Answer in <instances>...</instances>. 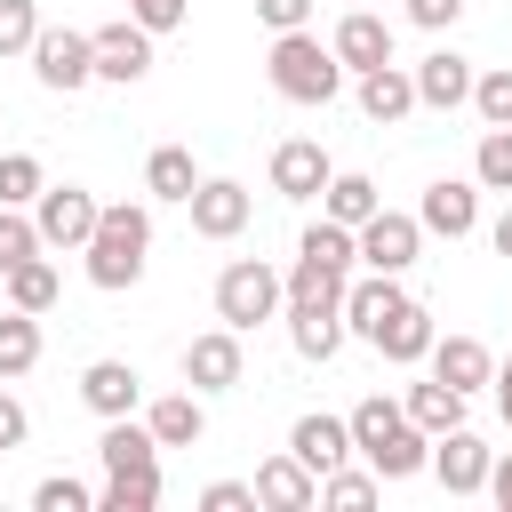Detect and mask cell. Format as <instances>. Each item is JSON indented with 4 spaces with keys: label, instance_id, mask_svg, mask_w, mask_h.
Wrapping results in <instances>:
<instances>
[{
    "label": "cell",
    "instance_id": "obj_3",
    "mask_svg": "<svg viewBox=\"0 0 512 512\" xmlns=\"http://www.w3.org/2000/svg\"><path fill=\"white\" fill-rule=\"evenodd\" d=\"M264 72H272V96H288V104H336L344 96V64H336V48L312 32V24H296V32H272V56H264Z\"/></svg>",
    "mask_w": 512,
    "mask_h": 512
},
{
    "label": "cell",
    "instance_id": "obj_17",
    "mask_svg": "<svg viewBox=\"0 0 512 512\" xmlns=\"http://www.w3.org/2000/svg\"><path fill=\"white\" fill-rule=\"evenodd\" d=\"M408 304V288L392 280V272H368V280H344V336H360V344H376V328L392 320Z\"/></svg>",
    "mask_w": 512,
    "mask_h": 512
},
{
    "label": "cell",
    "instance_id": "obj_32",
    "mask_svg": "<svg viewBox=\"0 0 512 512\" xmlns=\"http://www.w3.org/2000/svg\"><path fill=\"white\" fill-rule=\"evenodd\" d=\"M152 504H160V464L104 472V488H96V512H152Z\"/></svg>",
    "mask_w": 512,
    "mask_h": 512
},
{
    "label": "cell",
    "instance_id": "obj_7",
    "mask_svg": "<svg viewBox=\"0 0 512 512\" xmlns=\"http://www.w3.org/2000/svg\"><path fill=\"white\" fill-rule=\"evenodd\" d=\"M352 248H360V264H368V272H392V280H400V272L416 264V248H424V224H416V216H400V208H376V216L352 232Z\"/></svg>",
    "mask_w": 512,
    "mask_h": 512
},
{
    "label": "cell",
    "instance_id": "obj_4",
    "mask_svg": "<svg viewBox=\"0 0 512 512\" xmlns=\"http://www.w3.org/2000/svg\"><path fill=\"white\" fill-rule=\"evenodd\" d=\"M280 304H288V288H280V272L264 264V256H232L224 272H216V320L224 328H264V320H280Z\"/></svg>",
    "mask_w": 512,
    "mask_h": 512
},
{
    "label": "cell",
    "instance_id": "obj_1",
    "mask_svg": "<svg viewBox=\"0 0 512 512\" xmlns=\"http://www.w3.org/2000/svg\"><path fill=\"white\" fill-rule=\"evenodd\" d=\"M80 256H88V280L96 288H136L144 280V264H152V208L144 200H112V208H96V232L80 240Z\"/></svg>",
    "mask_w": 512,
    "mask_h": 512
},
{
    "label": "cell",
    "instance_id": "obj_14",
    "mask_svg": "<svg viewBox=\"0 0 512 512\" xmlns=\"http://www.w3.org/2000/svg\"><path fill=\"white\" fill-rule=\"evenodd\" d=\"M408 80H416V112H456V104L472 96V56L432 48L424 64H408Z\"/></svg>",
    "mask_w": 512,
    "mask_h": 512
},
{
    "label": "cell",
    "instance_id": "obj_36",
    "mask_svg": "<svg viewBox=\"0 0 512 512\" xmlns=\"http://www.w3.org/2000/svg\"><path fill=\"white\" fill-rule=\"evenodd\" d=\"M40 184H48V176H40L32 152H0V208H32Z\"/></svg>",
    "mask_w": 512,
    "mask_h": 512
},
{
    "label": "cell",
    "instance_id": "obj_11",
    "mask_svg": "<svg viewBox=\"0 0 512 512\" xmlns=\"http://www.w3.org/2000/svg\"><path fill=\"white\" fill-rule=\"evenodd\" d=\"M248 488H256V504H264V512H312V504H320V472H312L304 456H288V448H280V456H264Z\"/></svg>",
    "mask_w": 512,
    "mask_h": 512
},
{
    "label": "cell",
    "instance_id": "obj_24",
    "mask_svg": "<svg viewBox=\"0 0 512 512\" xmlns=\"http://www.w3.org/2000/svg\"><path fill=\"white\" fill-rule=\"evenodd\" d=\"M432 336H440V328H432V312H424V304L408 296V304H400V312H392V320L376 328V352H384L392 368H424V352H432Z\"/></svg>",
    "mask_w": 512,
    "mask_h": 512
},
{
    "label": "cell",
    "instance_id": "obj_44",
    "mask_svg": "<svg viewBox=\"0 0 512 512\" xmlns=\"http://www.w3.org/2000/svg\"><path fill=\"white\" fill-rule=\"evenodd\" d=\"M256 16L272 32H296V24H312V0H256Z\"/></svg>",
    "mask_w": 512,
    "mask_h": 512
},
{
    "label": "cell",
    "instance_id": "obj_41",
    "mask_svg": "<svg viewBox=\"0 0 512 512\" xmlns=\"http://www.w3.org/2000/svg\"><path fill=\"white\" fill-rule=\"evenodd\" d=\"M248 504H256L248 480H208V488H200V512H248Z\"/></svg>",
    "mask_w": 512,
    "mask_h": 512
},
{
    "label": "cell",
    "instance_id": "obj_34",
    "mask_svg": "<svg viewBox=\"0 0 512 512\" xmlns=\"http://www.w3.org/2000/svg\"><path fill=\"white\" fill-rule=\"evenodd\" d=\"M472 184H480V192H512V128H488V136H480Z\"/></svg>",
    "mask_w": 512,
    "mask_h": 512
},
{
    "label": "cell",
    "instance_id": "obj_26",
    "mask_svg": "<svg viewBox=\"0 0 512 512\" xmlns=\"http://www.w3.org/2000/svg\"><path fill=\"white\" fill-rule=\"evenodd\" d=\"M376 208H384V192H376V176H360V168H336V176L320 184V216H336V224H352V232H360Z\"/></svg>",
    "mask_w": 512,
    "mask_h": 512
},
{
    "label": "cell",
    "instance_id": "obj_40",
    "mask_svg": "<svg viewBox=\"0 0 512 512\" xmlns=\"http://www.w3.org/2000/svg\"><path fill=\"white\" fill-rule=\"evenodd\" d=\"M128 16H136L152 40H160V32H176V24L192 16V0H128Z\"/></svg>",
    "mask_w": 512,
    "mask_h": 512
},
{
    "label": "cell",
    "instance_id": "obj_21",
    "mask_svg": "<svg viewBox=\"0 0 512 512\" xmlns=\"http://www.w3.org/2000/svg\"><path fill=\"white\" fill-rule=\"evenodd\" d=\"M288 456H304L312 472H336V464L352 456V424L328 416V408H304V416L288 424Z\"/></svg>",
    "mask_w": 512,
    "mask_h": 512
},
{
    "label": "cell",
    "instance_id": "obj_30",
    "mask_svg": "<svg viewBox=\"0 0 512 512\" xmlns=\"http://www.w3.org/2000/svg\"><path fill=\"white\" fill-rule=\"evenodd\" d=\"M192 184H200V168H192V152L184 144H152V160H144V192L152 200H192Z\"/></svg>",
    "mask_w": 512,
    "mask_h": 512
},
{
    "label": "cell",
    "instance_id": "obj_2",
    "mask_svg": "<svg viewBox=\"0 0 512 512\" xmlns=\"http://www.w3.org/2000/svg\"><path fill=\"white\" fill-rule=\"evenodd\" d=\"M344 424H352V456H368V472H376V480H416V472H424V456H432V432H416V424H408V408H400V400H384V392H368Z\"/></svg>",
    "mask_w": 512,
    "mask_h": 512
},
{
    "label": "cell",
    "instance_id": "obj_37",
    "mask_svg": "<svg viewBox=\"0 0 512 512\" xmlns=\"http://www.w3.org/2000/svg\"><path fill=\"white\" fill-rule=\"evenodd\" d=\"M32 512H96V488L72 480V472H48V480L32 488Z\"/></svg>",
    "mask_w": 512,
    "mask_h": 512
},
{
    "label": "cell",
    "instance_id": "obj_31",
    "mask_svg": "<svg viewBox=\"0 0 512 512\" xmlns=\"http://www.w3.org/2000/svg\"><path fill=\"white\" fill-rule=\"evenodd\" d=\"M40 368V312H0V384L8 376H32Z\"/></svg>",
    "mask_w": 512,
    "mask_h": 512
},
{
    "label": "cell",
    "instance_id": "obj_48",
    "mask_svg": "<svg viewBox=\"0 0 512 512\" xmlns=\"http://www.w3.org/2000/svg\"><path fill=\"white\" fill-rule=\"evenodd\" d=\"M352 8H360V0H352Z\"/></svg>",
    "mask_w": 512,
    "mask_h": 512
},
{
    "label": "cell",
    "instance_id": "obj_13",
    "mask_svg": "<svg viewBox=\"0 0 512 512\" xmlns=\"http://www.w3.org/2000/svg\"><path fill=\"white\" fill-rule=\"evenodd\" d=\"M184 384L208 400V392H232L240 384V328H208L184 344Z\"/></svg>",
    "mask_w": 512,
    "mask_h": 512
},
{
    "label": "cell",
    "instance_id": "obj_39",
    "mask_svg": "<svg viewBox=\"0 0 512 512\" xmlns=\"http://www.w3.org/2000/svg\"><path fill=\"white\" fill-rule=\"evenodd\" d=\"M24 256H40V224H32L24 208H0V272L24 264Z\"/></svg>",
    "mask_w": 512,
    "mask_h": 512
},
{
    "label": "cell",
    "instance_id": "obj_5",
    "mask_svg": "<svg viewBox=\"0 0 512 512\" xmlns=\"http://www.w3.org/2000/svg\"><path fill=\"white\" fill-rule=\"evenodd\" d=\"M32 80L56 88V96L88 88V80H96V40L72 32V24H40V40H32Z\"/></svg>",
    "mask_w": 512,
    "mask_h": 512
},
{
    "label": "cell",
    "instance_id": "obj_28",
    "mask_svg": "<svg viewBox=\"0 0 512 512\" xmlns=\"http://www.w3.org/2000/svg\"><path fill=\"white\" fill-rule=\"evenodd\" d=\"M96 456H104V472H136V464H160V440L144 432V416H104Z\"/></svg>",
    "mask_w": 512,
    "mask_h": 512
},
{
    "label": "cell",
    "instance_id": "obj_38",
    "mask_svg": "<svg viewBox=\"0 0 512 512\" xmlns=\"http://www.w3.org/2000/svg\"><path fill=\"white\" fill-rule=\"evenodd\" d=\"M40 40V0H0V56H32Z\"/></svg>",
    "mask_w": 512,
    "mask_h": 512
},
{
    "label": "cell",
    "instance_id": "obj_35",
    "mask_svg": "<svg viewBox=\"0 0 512 512\" xmlns=\"http://www.w3.org/2000/svg\"><path fill=\"white\" fill-rule=\"evenodd\" d=\"M376 488H384L376 472H344V464H336V472H320V504H336V512H368V504H376Z\"/></svg>",
    "mask_w": 512,
    "mask_h": 512
},
{
    "label": "cell",
    "instance_id": "obj_9",
    "mask_svg": "<svg viewBox=\"0 0 512 512\" xmlns=\"http://www.w3.org/2000/svg\"><path fill=\"white\" fill-rule=\"evenodd\" d=\"M184 208H192V232H200V240H240V232H248V216H256L248 184H232V176H200Z\"/></svg>",
    "mask_w": 512,
    "mask_h": 512
},
{
    "label": "cell",
    "instance_id": "obj_43",
    "mask_svg": "<svg viewBox=\"0 0 512 512\" xmlns=\"http://www.w3.org/2000/svg\"><path fill=\"white\" fill-rule=\"evenodd\" d=\"M24 440H32V416H24V400H16V392H0V456H8V448H24Z\"/></svg>",
    "mask_w": 512,
    "mask_h": 512
},
{
    "label": "cell",
    "instance_id": "obj_23",
    "mask_svg": "<svg viewBox=\"0 0 512 512\" xmlns=\"http://www.w3.org/2000/svg\"><path fill=\"white\" fill-rule=\"evenodd\" d=\"M344 280H352V272L328 264V256H312V248H296V264L280 272L288 304H336V312H344ZM288 304H280V312H288Z\"/></svg>",
    "mask_w": 512,
    "mask_h": 512
},
{
    "label": "cell",
    "instance_id": "obj_10",
    "mask_svg": "<svg viewBox=\"0 0 512 512\" xmlns=\"http://www.w3.org/2000/svg\"><path fill=\"white\" fill-rule=\"evenodd\" d=\"M88 40H96V80H112V88H136V80L152 72V32H144L136 16H120V24H96Z\"/></svg>",
    "mask_w": 512,
    "mask_h": 512
},
{
    "label": "cell",
    "instance_id": "obj_16",
    "mask_svg": "<svg viewBox=\"0 0 512 512\" xmlns=\"http://www.w3.org/2000/svg\"><path fill=\"white\" fill-rule=\"evenodd\" d=\"M416 224H424V232H440V240H464V232L480 224V184H464V176H440V184H424V200H416Z\"/></svg>",
    "mask_w": 512,
    "mask_h": 512
},
{
    "label": "cell",
    "instance_id": "obj_22",
    "mask_svg": "<svg viewBox=\"0 0 512 512\" xmlns=\"http://www.w3.org/2000/svg\"><path fill=\"white\" fill-rule=\"evenodd\" d=\"M80 400H88L96 416H136V408H144V376H136L128 360H88V368H80Z\"/></svg>",
    "mask_w": 512,
    "mask_h": 512
},
{
    "label": "cell",
    "instance_id": "obj_45",
    "mask_svg": "<svg viewBox=\"0 0 512 512\" xmlns=\"http://www.w3.org/2000/svg\"><path fill=\"white\" fill-rule=\"evenodd\" d=\"M480 496H496L504 512H512V456H488V488Z\"/></svg>",
    "mask_w": 512,
    "mask_h": 512
},
{
    "label": "cell",
    "instance_id": "obj_42",
    "mask_svg": "<svg viewBox=\"0 0 512 512\" xmlns=\"http://www.w3.org/2000/svg\"><path fill=\"white\" fill-rule=\"evenodd\" d=\"M456 16H464V0H408V24H424V32H456Z\"/></svg>",
    "mask_w": 512,
    "mask_h": 512
},
{
    "label": "cell",
    "instance_id": "obj_12",
    "mask_svg": "<svg viewBox=\"0 0 512 512\" xmlns=\"http://www.w3.org/2000/svg\"><path fill=\"white\" fill-rule=\"evenodd\" d=\"M328 48H336L344 72H376V64H392V24L376 8H344L336 32H328Z\"/></svg>",
    "mask_w": 512,
    "mask_h": 512
},
{
    "label": "cell",
    "instance_id": "obj_6",
    "mask_svg": "<svg viewBox=\"0 0 512 512\" xmlns=\"http://www.w3.org/2000/svg\"><path fill=\"white\" fill-rule=\"evenodd\" d=\"M96 192L88 184H40V200H32V224H40V248H80L88 232H96Z\"/></svg>",
    "mask_w": 512,
    "mask_h": 512
},
{
    "label": "cell",
    "instance_id": "obj_29",
    "mask_svg": "<svg viewBox=\"0 0 512 512\" xmlns=\"http://www.w3.org/2000/svg\"><path fill=\"white\" fill-rule=\"evenodd\" d=\"M0 288H8V304H16V312H48V304L64 296V280H56L48 248H40V256H24V264H8V272H0Z\"/></svg>",
    "mask_w": 512,
    "mask_h": 512
},
{
    "label": "cell",
    "instance_id": "obj_19",
    "mask_svg": "<svg viewBox=\"0 0 512 512\" xmlns=\"http://www.w3.org/2000/svg\"><path fill=\"white\" fill-rule=\"evenodd\" d=\"M424 368H432L440 384H456V392L472 400V392H480V384L496 376V352H488L480 336H432V352H424Z\"/></svg>",
    "mask_w": 512,
    "mask_h": 512
},
{
    "label": "cell",
    "instance_id": "obj_25",
    "mask_svg": "<svg viewBox=\"0 0 512 512\" xmlns=\"http://www.w3.org/2000/svg\"><path fill=\"white\" fill-rule=\"evenodd\" d=\"M288 344H296V360H336L344 352V312L336 304H288Z\"/></svg>",
    "mask_w": 512,
    "mask_h": 512
},
{
    "label": "cell",
    "instance_id": "obj_27",
    "mask_svg": "<svg viewBox=\"0 0 512 512\" xmlns=\"http://www.w3.org/2000/svg\"><path fill=\"white\" fill-rule=\"evenodd\" d=\"M400 408H408V424H416V432H456V424H464V392H456V384H440V376L408 384V392H400Z\"/></svg>",
    "mask_w": 512,
    "mask_h": 512
},
{
    "label": "cell",
    "instance_id": "obj_18",
    "mask_svg": "<svg viewBox=\"0 0 512 512\" xmlns=\"http://www.w3.org/2000/svg\"><path fill=\"white\" fill-rule=\"evenodd\" d=\"M352 96H360V112H368L376 128H400V120L416 112V80H408V64H376V72H352Z\"/></svg>",
    "mask_w": 512,
    "mask_h": 512
},
{
    "label": "cell",
    "instance_id": "obj_33",
    "mask_svg": "<svg viewBox=\"0 0 512 512\" xmlns=\"http://www.w3.org/2000/svg\"><path fill=\"white\" fill-rule=\"evenodd\" d=\"M488 128H512V64H496V72H472V96H464Z\"/></svg>",
    "mask_w": 512,
    "mask_h": 512
},
{
    "label": "cell",
    "instance_id": "obj_15",
    "mask_svg": "<svg viewBox=\"0 0 512 512\" xmlns=\"http://www.w3.org/2000/svg\"><path fill=\"white\" fill-rule=\"evenodd\" d=\"M336 176V160L312 144V136H288V144H272V192L280 200H320V184Z\"/></svg>",
    "mask_w": 512,
    "mask_h": 512
},
{
    "label": "cell",
    "instance_id": "obj_20",
    "mask_svg": "<svg viewBox=\"0 0 512 512\" xmlns=\"http://www.w3.org/2000/svg\"><path fill=\"white\" fill-rule=\"evenodd\" d=\"M144 432L160 440V448H200V432H208V400L184 384V392H160V400H144Z\"/></svg>",
    "mask_w": 512,
    "mask_h": 512
},
{
    "label": "cell",
    "instance_id": "obj_8",
    "mask_svg": "<svg viewBox=\"0 0 512 512\" xmlns=\"http://www.w3.org/2000/svg\"><path fill=\"white\" fill-rule=\"evenodd\" d=\"M488 456H496V448H488L480 432H464V424H456V432H432L424 472H432L448 496H480V488H488Z\"/></svg>",
    "mask_w": 512,
    "mask_h": 512
},
{
    "label": "cell",
    "instance_id": "obj_47",
    "mask_svg": "<svg viewBox=\"0 0 512 512\" xmlns=\"http://www.w3.org/2000/svg\"><path fill=\"white\" fill-rule=\"evenodd\" d=\"M488 240H496V256H512V208H504V216L488 224Z\"/></svg>",
    "mask_w": 512,
    "mask_h": 512
},
{
    "label": "cell",
    "instance_id": "obj_46",
    "mask_svg": "<svg viewBox=\"0 0 512 512\" xmlns=\"http://www.w3.org/2000/svg\"><path fill=\"white\" fill-rule=\"evenodd\" d=\"M488 384H496V408H504V424H512V360H504V368H496Z\"/></svg>",
    "mask_w": 512,
    "mask_h": 512
}]
</instances>
